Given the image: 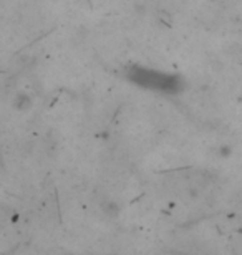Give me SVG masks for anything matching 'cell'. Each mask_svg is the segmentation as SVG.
I'll return each mask as SVG.
<instances>
[{
  "instance_id": "cell-1",
  "label": "cell",
  "mask_w": 242,
  "mask_h": 255,
  "mask_svg": "<svg viewBox=\"0 0 242 255\" xmlns=\"http://www.w3.org/2000/svg\"><path fill=\"white\" fill-rule=\"evenodd\" d=\"M128 80L143 88L163 91V93H174L179 90V80L163 71L145 68V66H131L128 68Z\"/></svg>"
}]
</instances>
